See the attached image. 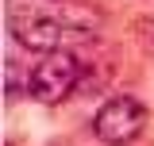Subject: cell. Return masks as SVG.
<instances>
[{
    "label": "cell",
    "instance_id": "3",
    "mask_svg": "<svg viewBox=\"0 0 154 146\" xmlns=\"http://www.w3.org/2000/svg\"><path fill=\"white\" fill-rule=\"evenodd\" d=\"M8 27H12V35H16L19 46H27L35 54H54L58 46H62V38H66V23L54 12L38 8V4H19V8H12Z\"/></svg>",
    "mask_w": 154,
    "mask_h": 146
},
{
    "label": "cell",
    "instance_id": "2",
    "mask_svg": "<svg viewBox=\"0 0 154 146\" xmlns=\"http://www.w3.org/2000/svg\"><path fill=\"white\" fill-rule=\"evenodd\" d=\"M146 119H150V111H146L143 100H135V96H112V100L100 104V111L93 119V131H96V138L104 146H127V142H135L143 135Z\"/></svg>",
    "mask_w": 154,
    "mask_h": 146
},
{
    "label": "cell",
    "instance_id": "1",
    "mask_svg": "<svg viewBox=\"0 0 154 146\" xmlns=\"http://www.w3.org/2000/svg\"><path fill=\"white\" fill-rule=\"evenodd\" d=\"M77 85H81V58L69 50L42 54V62H35V69L27 77V92L38 104H62Z\"/></svg>",
    "mask_w": 154,
    "mask_h": 146
},
{
    "label": "cell",
    "instance_id": "4",
    "mask_svg": "<svg viewBox=\"0 0 154 146\" xmlns=\"http://www.w3.org/2000/svg\"><path fill=\"white\" fill-rule=\"evenodd\" d=\"M146 46L154 50V19H146Z\"/></svg>",
    "mask_w": 154,
    "mask_h": 146
}]
</instances>
